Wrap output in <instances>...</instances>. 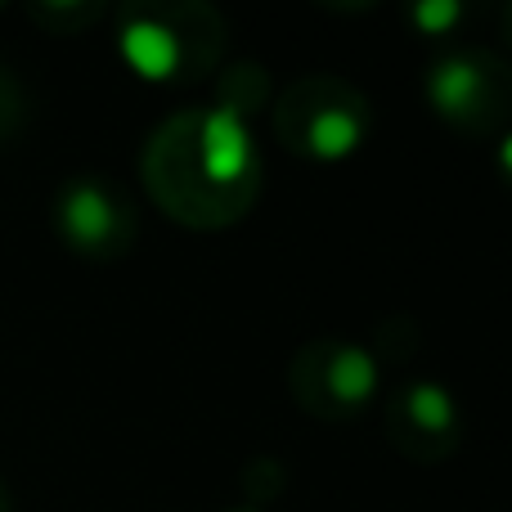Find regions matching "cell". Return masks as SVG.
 Wrapping results in <instances>:
<instances>
[{
    "label": "cell",
    "mask_w": 512,
    "mask_h": 512,
    "mask_svg": "<svg viewBox=\"0 0 512 512\" xmlns=\"http://www.w3.org/2000/svg\"><path fill=\"white\" fill-rule=\"evenodd\" d=\"M288 391L297 409L319 423H351L378 400L382 364L364 342L351 337H315L288 360Z\"/></svg>",
    "instance_id": "5"
},
{
    "label": "cell",
    "mask_w": 512,
    "mask_h": 512,
    "mask_svg": "<svg viewBox=\"0 0 512 512\" xmlns=\"http://www.w3.org/2000/svg\"><path fill=\"white\" fill-rule=\"evenodd\" d=\"M499 27H504V41H508V50H512V5H504V14H499Z\"/></svg>",
    "instance_id": "13"
},
{
    "label": "cell",
    "mask_w": 512,
    "mask_h": 512,
    "mask_svg": "<svg viewBox=\"0 0 512 512\" xmlns=\"http://www.w3.org/2000/svg\"><path fill=\"white\" fill-rule=\"evenodd\" d=\"M225 512H256V508H243V504H239V508H225Z\"/></svg>",
    "instance_id": "14"
},
{
    "label": "cell",
    "mask_w": 512,
    "mask_h": 512,
    "mask_svg": "<svg viewBox=\"0 0 512 512\" xmlns=\"http://www.w3.org/2000/svg\"><path fill=\"white\" fill-rule=\"evenodd\" d=\"M423 99L463 135H499L512 126V59L490 45H445L423 72Z\"/></svg>",
    "instance_id": "4"
},
{
    "label": "cell",
    "mask_w": 512,
    "mask_h": 512,
    "mask_svg": "<svg viewBox=\"0 0 512 512\" xmlns=\"http://www.w3.org/2000/svg\"><path fill=\"white\" fill-rule=\"evenodd\" d=\"M414 346H418V324L414 319H405V315H391V319H382L378 324L369 351L378 355V364H382V360H405Z\"/></svg>",
    "instance_id": "11"
},
{
    "label": "cell",
    "mask_w": 512,
    "mask_h": 512,
    "mask_svg": "<svg viewBox=\"0 0 512 512\" xmlns=\"http://www.w3.org/2000/svg\"><path fill=\"white\" fill-rule=\"evenodd\" d=\"M212 104L230 108V113H239V117H248L252 122L261 108H270V72H265L261 63H252V59L230 63V68L216 77Z\"/></svg>",
    "instance_id": "8"
},
{
    "label": "cell",
    "mask_w": 512,
    "mask_h": 512,
    "mask_svg": "<svg viewBox=\"0 0 512 512\" xmlns=\"http://www.w3.org/2000/svg\"><path fill=\"white\" fill-rule=\"evenodd\" d=\"M400 18H405L409 32H418L423 41H450V36L463 32V23H468V5L463 0H414V5L400 9Z\"/></svg>",
    "instance_id": "9"
},
{
    "label": "cell",
    "mask_w": 512,
    "mask_h": 512,
    "mask_svg": "<svg viewBox=\"0 0 512 512\" xmlns=\"http://www.w3.org/2000/svg\"><path fill=\"white\" fill-rule=\"evenodd\" d=\"M378 113L373 99L355 81L337 72H306L279 90L270 104V131L292 158L306 162H346L369 144Z\"/></svg>",
    "instance_id": "3"
},
{
    "label": "cell",
    "mask_w": 512,
    "mask_h": 512,
    "mask_svg": "<svg viewBox=\"0 0 512 512\" xmlns=\"http://www.w3.org/2000/svg\"><path fill=\"white\" fill-rule=\"evenodd\" d=\"M490 167H495L499 185H504L508 194H512V126H504V131H499L495 153H490Z\"/></svg>",
    "instance_id": "12"
},
{
    "label": "cell",
    "mask_w": 512,
    "mask_h": 512,
    "mask_svg": "<svg viewBox=\"0 0 512 512\" xmlns=\"http://www.w3.org/2000/svg\"><path fill=\"white\" fill-rule=\"evenodd\" d=\"M230 23L207 0L126 5L117 14V54L135 77L153 86H194L225 59Z\"/></svg>",
    "instance_id": "2"
},
{
    "label": "cell",
    "mask_w": 512,
    "mask_h": 512,
    "mask_svg": "<svg viewBox=\"0 0 512 512\" xmlns=\"http://www.w3.org/2000/svg\"><path fill=\"white\" fill-rule=\"evenodd\" d=\"M144 185L153 203L185 230H230L261 194L265 158L248 117L221 104H194L171 113L144 144Z\"/></svg>",
    "instance_id": "1"
},
{
    "label": "cell",
    "mask_w": 512,
    "mask_h": 512,
    "mask_svg": "<svg viewBox=\"0 0 512 512\" xmlns=\"http://www.w3.org/2000/svg\"><path fill=\"white\" fill-rule=\"evenodd\" d=\"M54 230L81 256H122L135 243V203L108 176H72L54 198Z\"/></svg>",
    "instance_id": "7"
},
{
    "label": "cell",
    "mask_w": 512,
    "mask_h": 512,
    "mask_svg": "<svg viewBox=\"0 0 512 512\" xmlns=\"http://www.w3.org/2000/svg\"><path fill=\"white\" fill-rule=\"evenodd\" d=\"M283 486H288V468H283V459H274V454H252L239 472L243 508L265 512V504H274V499L283 495Z\"/></svg>",
    "instance_id": "10"
},
{
    "label": "cell",
    "mask_w": 512,
    "mask_h": 512,
    "mask_svg": "<svg viewBox=\"0 0 512 512\" xmlns=\"http://www.w3.org/2000/svg\"><path fill=\"white\" fill-rule=\"evenodd\" d=\"M468 432L463 405L454 387L441 378H409L382 405V436L400 459L418 463V468H436V463L454 459Z\"/></svg>",
    "instance_id": "6"
}]
</instances>
